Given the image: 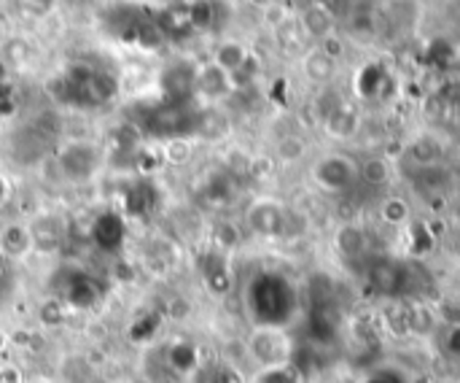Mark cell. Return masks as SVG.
I'll return each mask as SVG.
<instances>
[{"mask_svg": "<svg viewBox=\"0 0 460 383\" xmlns=\"http://www.w3.org/2000/svg\"><path fill=\"white\" fill-rule=\"evenodd\" d=\"M358 111L347 103H339L334 106L326 116H323V124H326V132L337 140H347L358 132Z\"/></svg>", "mask_w": 460, "mask_h": 383, "instance_id": "obj_10", "label": "cell"}, {"mask_svg": "<svg viewBox=\"0 0 460 383\" xmlns=\"http://www.w3.org/2000/svg\"><path fill=\"white\" fill-rule=\"evenodd\" d=\"M243 345H246V356L254 364V370L294 364L297 343H294V335L280 324H256L248 332Z\"/></svg>", "mask_w": 460, "mask_h": 383, "instance_id": "obj_1", "label": "cell"}, {"mask_svg": "<svg viewBox=\"0 0 460 383\" xmlns=\"http://www.w3.org/2000/svg\"><path fill=\"white\" fill-rule=\"evenodd\" d=\"M297 22H299V30L313 41V44H321L326 41L329 36L337 33V20H334V12L321 4V0H313L307 4L299 14H297Z\"/></svg>", "mask_w": 460, "mask_h": 383, "instance_id": "obj_7", "label": "cell"}, {"mask_svg": "<svg viewBox=\"0 0 460 383\" xmlns=\"http://www.w3.org/2000/svg\"><path fill=\"white\" fill-rule=\"evenodd\" d=\"M302 73H305L307 81L323 87V84L334 81V76H337V60L329 57L321 47H313V49L302 57Z\"/></svg>", "mask_w": 460, "mask_h": 383, "instance_id": "obj_9", "label": "cell"}, {"mask_svg": "<svg viewBox=\"0 0 460 383\" xmlns=\"http://www.w3.org/2000/svg\"><path fill=\"white\" fill-rule=\"evenodd\" d=\"M251 383H302V375L294 364L280 367H259L251 375Z\"/></svg>", "mask_w": 460, "mask_h": 383, "instance_id": "obj_15", "label": "cell"}, {"mask_svg": "<svg viewBox=\"0 0 460 383\" xmlns=\"http://www.w3.org/2000/svg\"><path fill=\"white\" fill-rule=\"evenodd\" d=\"M57 167L68 183H87L103 167V149L84 138L65 140L57 151Z\"/></svg>", "mask_w": 460, "mask_h": 383, "instance_id": "obj_2", "label": "cell"}, {"mask_svg": "<svg viewBox=\"0 0 460 383\" xmlns=\"http://www.w3.org/2000/svg\"><path fill=\"white\" fill-rule=\"evenodd\" d=\"M33 251H38V249H36L30 222L14 219V222L0 225V257L9 262H25V260H30Z\"/></svg>", "mask_w": 460, "mask_h": 383, "instance_id": "obj_5", "label": "cell"}, {"mask_svg": "<svg viewBox=\"0 0 460 383\" xmlns=\"http://www.w3.org/2000/svg\"><path fill=\"white\" fill-rule=\"evenodd\" d=\"M380 219L385 225H390V227H404L412 219V209H409L406 198H401V195L382 198V203H380Z\"/></svg>", "mask_w": 460, "mask_h": 383, "instance_id": "obj_13", "label": "cell"}, {"mask_svg": "<svg viewBox=\"0 0 460 383\" xmlns=\"http://www.w3.org/2000/svg\"><path fill=\"white\" fill-rule=\"evenodd\" d=\"M289 209L278 200V198H256L251 200V206L246 209V227L251 235L264 238V241H275V238H286V227H289Z\"/></svg>", "mask_w": 460, "mask_h": 383, "instance_id": "obj_4", "label": "cell"}, {"mask_svg": "<svg viewBox=\"0 0 460 383\" xmlns=\"http://www.w3.org/2000/svg\"><path fill=\"white\" fill-rule=\"evenodd\" d=\"M310 178L321 192L339 195V192H347L358 181V162L342 151H331V154H323L313 162Z\"/></svg>", "mask_w": 460, "mask_h": 383, "instance_id": "obj_3", "label": "cell"}, {"mask_svg": "<svg viewBox=\"0 0 460 383\" xmlns=\"http://www.w3.org/2000/svg\"><path fill=\"white\" fill-rule=\"evenodd\" d=\"M334 249L339 257L345 260H355V257H364L369 251V235L364 227L358 225H342L337 233H334Z\"/></svg>", "mask_w": 460, "mask_h": 383, "instance_id": "obj_11", "label": "cell"}, {"mask_svg": "<svg viewBox=\"0 0 460 383\" xmlns=\"http://www.w3.org/2000/svg\"><path fill=\"white\" fill-rule=\"evenodd\" d=\"M251 57H254V55H251V49H248L243 41H238V38H223V41L215 44V49H213V55H210V63H215L221 71H226L229 76H232V73H238Z\"/></svg>", "mask_w": 460, "mask_h": 383, "instance_id": "obj_8", "label": "cell"}, {"mask_svg": "<svg viewBox=\"0 0 460 383\" xmlns=\"http://www.w3.org/2000/svg\"><path fill=\"white\" fill-rule=\"evenodd\" d=\"M71 372H76L73 375V383H92V367H89V359L87 356H81V353L65 356L60 362V378H63V383L71 378Z\"/></svg>", "mask_w": 460, "mask_h": 383, "instance_id": "obj_17", "label": "cell"}, {"mask_svg": "<svg viewBox=\"0 0 460 383\" xmlns=\"http://www.w3.org/2000/svg\"><path fill=\"white\" fill-rule=\"evenodd\" d=\"M30 227H33V238H36V249H57L60 243H63V238H65V233H68V225H65V219L63 217H57V214H44L38 222H30Z\"/></svg>", "mask_w": 460, "mask_h": 383, "instance_id": "obj_12", "label": "cell"}, {"mask_svg": "<svg viewBox=\"0 0 460 383\" xmlns=\"http://www.w3.org/2000/svg\"><path fill=\"white\" fill-rule=\"evenodd\" d=\"M409 154H412V159H414L420 167H433V165L441 159V143L433 140L431 135H420V138L412 143Z\"/></svg>", "mask_w": 460, "mask_h": 383, "instance_id": "obj_16", "label": "cell"}, {"mask_svg": "<svg viewBox=\"0 0 460 383\" xmlns=\"http://www.w3.org/2000/svg\"><path fill=\"white\" fill-rule=\"evenodd\" d=\"M60 0H20V9L33 20H46L57 12Z\"/></svg>", "mask_w": 460, "mask_h": 383, "instance_id": "obj_19", "label": "cell"}, {"mask_svg": "<svg viewBox=\"0 0 460 383\" xmlns=\"http://www.w3.org/2000/svg\"><path fill=\"white\" fill-rule=\"evenodd\" d=\"M191 84H194L197 95L205 98L207 103H221V100H226L229 95L238 92L232 76H229L226 71H221V68H218L215 63H210V60L202 63V65L194 71Z\"/></svg>", "mask_w": 460, "mask_h": 383, "instance_id": "obj_6", "label": "cell"}, {"mask_svg": "<svg viewBox=\"0 0 460 383\" xmlns=\"http://www.w3.org/2000/svg\"><path fill=\"white\" fill-rule=\"evenodd\" d=\"M390 162L385 157H366L358 162V178L369 186H385L390 181Z\"/></svg>", "mask_w": 460, "mask_h": 383, "instance_id": "obj_14", "label": "cell"}, {"mask_svg": "<svg viewBox=\"0 0 460 383\" xmlns=\"http://www.w3.org/2000/svg\"><path fill=\"white\" fill-rule=\"evenodd\" d=\"M275 151H278V159L280 162H299L307 154V143L299 135H286V138H280V143H278Z\"/></svg>", "mask_w": 460, "mask_h": 383, "instance_id": "obj_18", "label": "cell"}]
</instances>
